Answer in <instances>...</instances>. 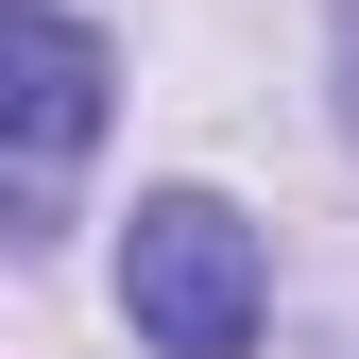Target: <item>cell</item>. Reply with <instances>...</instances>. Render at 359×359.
Here are the masks:
<instances>
[{"label":"cell","mask_w":359,"mask_h":359,"mask_svg":"<svg viewBox=\"0 0 359 359\" xmlns=\"http://www.w3.org/2000/svg\"><path fill=\"white\" fill-rule=\"evenodd\" d=\"M120 308H137L154 359H240L257 342V222L205 189H154L120 222Z\"/></svg>","instance_id":"obj_1"},{"label":"cell","mask_w":359,"mask_h":359,"mask_svg":"<svg viewBox=\"0 0 359 359\" xmlns=\"http://www.w3.org/2000/svg\"><path fill=\"white\" fill-rule=\"evenodd\" d=\"M120 103V52L52 0H0V154H86Z\"/></svg>","instance_id":"obj_2"},{"label":"cell","mask_w":359,"mask_h":359,"mask_svg":"<svg viewBox=\"0 0 359 359\" xmlns=\"http://www.w3.org/2000/svg\"><path fill=\"white\" fill-rule=\"evenodd\" d=\"M342 137H359V0H342Z\"/></svg>","instance_id":"obj_3"}]
</instances>
